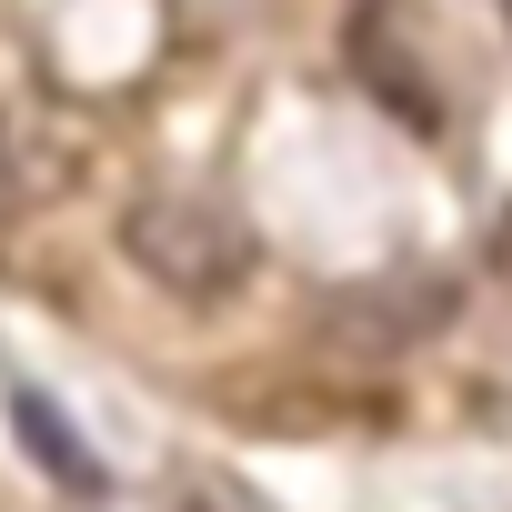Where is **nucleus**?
<instances>
[{"instance_id": "obj_2", "label": "nucleus", "mask_w": 512, "mask_h": 512, "mask_svg": "<svg viewBox=\"0 0 512 512\" xmlns=\"http://www.w3.org/2000/svg\"><path fill=\"white\" fill-rule=\"evenodd\" d=\"M11 432H21V452H31V462H41V472H51L71 502H101V492H111L101 452L81 442V422H71V412H61L41 382H11Z\"/></svg>"}, {"instance_id": "obj_1", "label": "nucleus", "mask_w": 512, "mask_h": 512, "mask_svg": "<svg viewBox=\"0 0 512 512\" xmlns=\"http://www.w3.org/2000/svg\"><path fill=\"white\" fill-rule=\"evenodd\" d=\"M121 251H131L161 292H181V302H221V292H241V272H251L241 221H231L221 201H191V191H151V201H131Z\"/></svg>"}]
</instances>
